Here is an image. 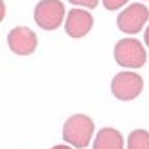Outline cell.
<instances>
[{"label":"cell","mask_w":149,"mask_h":149,"mask_svg":"<svg viewBox=\"0 0 149 149\" xmlns=\"http://www.w3.org/2000/svg\"><path fill=\"white\" fill-rule=\"evenodd\" d=\"M52 149H76V147H72L70 144H58V146H54Z\"/></svg>","instance_id":"12"},{"label":"cell","mask_w":149,"mask_h":149,"mask_svg":"<svg viewBox=\"0 0 149 149\" xmlns=\"http://www.w3.org/2000/svg\"><path fill=\"white\" fill-rule=\"evenodd\" d=\"M68 2L74 6H81L84 9H93V7H97L99 0H68Z\"/></svg>","instance_id":"11"},{"label":"cell","mask_w":149,"mask_h":149,"mask_svg":"<svg viewBox=\"0 0 149 149\" xmlns=\"http://www.w3.org/2000/svg\"><path fill=\"white\" fill-rule=\"evenodd\" d=\"M113 58L124 68H140L147 59L144 45L136 38H122L115 43Z\"/></svg>","instance_id":"2"},{"label":"cell","mask_w":149,"mask_h":149,"mask_svg":"<svg viewBox=\"0 0 149 149\" xmlns=\"http://www.w3.org/2000/svg\"><path fill=\"white\" fill-rule=\"evenodd\" d=\"M93 27V16L90 15L88 9L76 7L68 11L65 20V31L70 38H83L86 36Z\"/></svg>","instance_id":"7"},{"label":"cell","mask_w":149,"mask_h":149,"mask_svg":"<svg viewBox=\"0 0 149 149\" xmlns=\"http://www.w3.org/2000/svg\"><path fill=\"white\" fill-rule=\"evenodd\" d=\"M7 45L15 54L18 56H29L38 47V36L34 31H31L25 25H20L9 31L7 34Z\"/></svg>","instance_id":"6"},{"label":"cell","mask_w":149,"mask_h":149,"mask_svg":"<svg viewBox=\"0 0 149 149\" xmlns=\"http://www.w3.org/2000/svg\"><path fill=\"white\" fill-rule=\"evenodd\" d=\"M144 88V81L133 70H126L119 72L117 76L111 79V93L115 99L119 101H133L140 95Z\"/></svg>","instance_id":"4"},{"label":"cell","mask_w":149,"mask_h":149,"mask_svg":"<svg viewBox=\"0 0 149 149\" xmlns=\"http://www.w3.org/2000/svg\"><path fill=\"white\" fill-rule=\"evenodd\" d=\"M144 41H146V45H147V49H149V25H147V29H146V33H144Z\"/></svg>","instance_id":"13"},{"label":"cell","mask_w":149,"mask_h":149,"mask_svg":"<svg viewBox=\"0 0 149 149\" xmlns=\"http://www.w3.org/2000/svg\"><path fill=\"white\" fill-rule=\"evenodd\" d=\"M65 18V6L61 0H40L34 7V22L45 31H54Z\"/></svg>","instance_id":"3"},{"label":"cell","mask_w":149,"mask_h":149,"mask_svg":"<svg viewBox=\"0 0 149 149\" xmlns=\"http://www.w3.org/2000/svg\"><path fill=\"white\" fill-rule=\"evenodd\" d=\"M95 131V124L88 115L76 113L68 117L63 124V140L76 149H84L90 146Z\"/></svg>","instance_id":"1"},{"label":"cell","mask_w":149,"mask_h":149,"mask_svg":"<svg viewBox=\"0 0 149 149\" xmlns=\"http://www.w3.org/2000/svg\"><path fill=\"white\" fill-rule=\"evenodd\" d=\"M126 144L127 149H149V133L146 130H133Z\"/></svg>","instance_id":"9"},{"label":"cell","mask_w":149,"mask_h":149,"mask_svg":"<svg viewBox=\"0 0 149 149\" xmlns=\"http://www.w3.org/2000/svg\"><path fill=\"white\" fill-rule=\"evenodd\" d=\"M130 0H102L104 7L108 9V11H117V9H120L122 6H126Z\"/></svg>","instance_id":"10"},{"label":"cell","mask_w":149,"mask_h":149,"mask_svg":"<svg viewBox=\"0 0 149 149\" xmlns=\"http://www.w3.org/2000/svg\"><path fill=\"white\" fill-rule=\"evenodd\" d=\"M147 20H149V9L144 4H133V6H127L124 11L119 13L117 27L124 34H136L144 29Z\"/></svg>","instance_id":"5"},{"label":"cell","mask_w":149,"mask_h":149,"mask_svg":"<svg viewBox=\"0 0 149 149\" xmlns=\"http://www.w3.org/2000/svg\"><path fill=\"white\" fill-rule=\"evenodd\" d=\"M93 149H124V138L115 127H102L93 138Z\"/></svg>","instance_id":"8"}]
</instances>
